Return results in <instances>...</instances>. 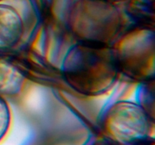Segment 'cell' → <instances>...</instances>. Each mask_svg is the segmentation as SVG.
Wrapping results in <instances>:
<instances>
[{
    "instance_id": "cell-1",
    "label": "cell",
    "mask_w": 155,
    "mask_h": 145,
    "mask_svg": "<svg viewBox=\"0 0 155 145\" xmlns=\"http://www.w3.org/2000/svg\"><path fill=\"white\" fill-rule=\"evenodd\" d=\"M119 72L114 49L108 45L82 42L72 51L64 65L70 85L88 95L101 94L114 83Z\"/></svg>"
},
{
    "instance_id": "cell-2",
    "label": "cell",
    "mask_w": 155,
    "mask_h": 145,
    "mask_svg": "<svg viewBox=\"0 0 155 145\" xmlns=\"http://www.w3.org/2000/svg\"><path fill=\"white\" fill-rule=\"evenodd\" d=\"M118 11L98 0H80L70 14V24L82 42L107 45L120 29Z\"/></svg>"
},
{
    "instance_id": "cell-3",
    "label": "cell",
    "mask_w": 155,
    "mask_h": 145,
    "mask_svg": "<svg viewBox=\"0 0 155 145\" xmlns=\"http://www.w3.org/2000/svg\"><path fill=\"white\" fill-rule=\"evenodd\" d=\"M151 125L147 110L139 104L129 101L114 104L106 113L103 122L107 136L126 145L139 144L146 140Z\"/></svg>"
},
{
    "instance_id": "cell-4",
    "label": "cell",
    "mask_w": 155,
    "mask_h": 145,
    "mask_svg": "<svg viewBox=\"0 0 155 145\" xmlns=\"http://www.w3.org/2000/svg\"><path fill=\"white\" fill-rule=\"evenodd\" d=\"M114 51L119 71L137 79L153 77L154 37L148 29L136 30L127 35Z\"/></svg>"
},
{
    "instance_id": "cell-5",
    "label": "cell",
    "mask_w": 155,
    "mask_h": 145,
    "mask_svg": "<svg viewBox=\"0 0 155 145\" xmlns=\"http://www.w3.org/2000/svg\"><path fill=\"white\" fill-rule=\"evenodd\" d=\"M23 21L10 5L0 4V50L12 48L22 36Z\"/></svg>"
},
{
    "instance_id": "cell-6",
    "label": "cell",
    "mask_w": 155,
    "mask_h": 145,
    "mask_svg": "<svg viewBox=\"0 0 155 145\" xmlns=\"http://www.w3.org/2000/svg\"><path fill=\"white\" fill-rule=\"evenodd\" d=\"M19 80L16 69L6 62L0 61V93H11L13 88L17 89L13 85H18Z\"/></svg>"
},
{
    "instance_id": "cell-7",
    "label": "cell",
    "mask_w": 155,
    "mask_h": 145,
    "mask_svg": "<svg viewBox=\"0 0 155 145\" xmlns=\"http://www.w3.org/2000/svg\"><path fill=\"white\" fill-rule=\"evenodd\" d=\"M10 125V110L5 100L0 96V140L4 137Z\"/></svg>"
}]
</instances>
